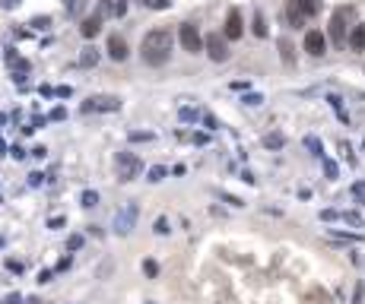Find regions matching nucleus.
Here are the masks:
<instances>
[{"mask_svg": "<svg viewBox=\"0 0 365 304\" xmlns=\"http://www.w3.org/2000/svg\"><path fill=\"white\" fill-rule=\"evenodd\" d=\"M264 146L280 149V146H283V137H280V133H267V137H264Z\"/></svg>", "mask_w": 365, "mask_h": 304, "instance_id": "nucleus-22", "label": "nucleus"}, {"mask_svg": "<svg viewBox=\"0 0 365 304\" xmlns=\"http://www.w3.org/2000/svg\"><path fill=\"white\" fill-rule=\"evenodd\" d=\"M80 203H83L86 209H93V206H99V194H96V190H83V197H80Z\"/></svg>", "mask_w": 365, "mask_h": 304, "instance_id": "nucleus-19", "label": "nucleus"}, {"mask_svg": "<svg viewBox=\"0 0 365 304\" xmlns=\"http://www.w3.org/2000/svg\"><path fill=\"white\" fill-rule=\"evenodd\" d=\"M115 168H118V178L121 181H134L137 175H140V159L137 156H131V152H118L115 156Z\"/></svg>", "mask_w": 365, "mask_h": 304, "instance_id": "nucleus-3", "label": "nucleus"}, {"mask_svg": "<svg viewBox=\"0 0 365 304\" xmlns=\"http://www.w3.org/2000/svg\"><path fill=\"white\" fill-rule=\"evenodd\" d=\"M150 304H153V301H150Z\"/></svg>", "mask_w": 365, "mask_h": 304, "instance_id": "nucleus-39", "label": "nucleus"}, {"mask_svg": "<svg viewBox=\"0 0 365 304\" xmlns=\"http://www.w3.org/2000/svg\"><path fill=\"white\" fill-rule=\"evenodd\" d=\"M45 181V175H39V171H32V175H29V187H39Z\"/></svg>", "mask_w": 365, "mask_h": 304, "instance_id": "nucleus-28", "label": "nucleus"}, {"mask_svg": "<svg viewBox=\"0 0 365 304\" xmlns=\"http://www.w3.org/2000/svg\"><path fill=\"white\" fill-rule=\"evenodd\" d=\"M353 194H356V197H365V184H356V187H353Z\"/></svg>", "mask_w": 365, "mask_h": 304, "instance_id": "nucleus-36", "label": "nucleus"}, {"mask_svg": "<svg viewBox=\"0 0 365 304\" xmlns=\"http://www.w3.org/2000/svg\"><path fill=\"white\" fill-rule=\"evenodd\" d=\"M99 61H102V51H99V48L86 45V48L80 51V67H86V70H89V67H96Z\"/></svg>", "mask_w": 365, "mask_h": 304, "instance_id": "nucleus-12", "label": "nucleus"}, {"mask_svg": "<svg viewBox=\"0 0 365 304\" xmlns=\"http://www.w3.org/2000/svg\"><path fill=\"white\" fill-rule=\"evenodd\" d=\"M305 51L312 54V57H321V54L327 51V38H324L318 29H312V32L305 35Z\"/></svg>", "mask_w": 365, "mask_h": 304, "instance_id": "nucleus-8", "label": "nucleus"}, {"mask_svg": "<svg viewBox=\"0 0 365 304\" xmlns=\"http://www.w3.org/2000/svg\"><path fill=\"white\" fill-rule=\"evenodd\" d=\"M127 51H131V45H127L124 35H112V38H108V54H112V61H124Z\"/></svg>", "mask_w": 365, "mask_h": 304, "instance_id": "nucleus-10", "label": "nucleus"}, {"mask_svg": "<svg viewBox=\"0 0 365 304\" xmlns=\"http://www.w3.org/2000/svg\"><path fill=\"white\" fill-rule=\"evenodd\" d=\"M32 26H35V29H48V16H39V19H32Z\"/></svg>", "mask_w": 365, "mask_h": 304, "instance_id": "nucleus-33", "label": "nucleus"}, {"mask_svg": "<svg viewBox=\"0 0 365 304\" xmlns=\"http://www.w3.org/2000/svg\"><path fill=\"white\" fill-rule=\"evenodd\" d=\"M80 32H83L86 38H96V35L102 32V16H89V19H83V23H80Z\"/></svg>", "mask_w": 365, "mask_h": 304, "instance_id": "nucleus-14", "label": "nucleus"}, {"mask_svg": "<svg viewBox=\"0 0 365 304\" xmlns=\"http://www.w3.org/2000/svg\"><path fill=\"white\" fill-rule=\"evenodd\" d=\"M0 247H4V238H0Z\"/></svg>", "mask_w": 365, "mask_h": 304, "instance_id": "nucleus-38", "label": "nucleus"}, {"mask_svg": "<svg viewBox=\"0 0 365 304\" xmlns=\"http://www.w3.org/2000/svg\"><path fill=\"white\" fill-rule=\"evenodd\" d=\"M194 118H197V111H194V108H185V111H181V121H188V124H191Z\"/></svg>", "mask_w": 365, "mask_h": 304, "instance_id": "nucleus-30", "label": "nucleus"}, {"mask_svg": "<svg viewBox=\"0 0 365 304\" xmlns=\"http://www.w3.org/2000/svg\"><path fill=\"white\" fill-rule=\"evenodd\" d=\"M83 247V235H70V241H67V251H80Z\"/></svg>", "mask_w": 365, "mask_h": 304, "instance_id": "nucleus-24", "label": "nucleus"}, {"mask_svg": "<svg viewBox=\"0 0 365 304\" xmlns=\"http://www.w3.org/2000/svg\"><path fill=\"white\" fill-rule=\"evenodd\" d=\"M156 137V133H150V130H131V143H150Z\"/></svg>", "mask_w": 365, "mask_h": 304, "instance_id": "nucleus-20", "label": "nucleus"}, {"mask_svg": "<svg viewBox=\"0 0 365 304\" xmlns=\"http://www.w3.org/2000/svg\"><path fill=\"white\" fill-rule=\"evenodd\" d=\"M280 54H283L286 64H296V54H292V42H289V38H280Z\"/></svg>", "mask_w": 365, "mask_h": 304, "instance_id": "nucleus-16", "label": "nucleus"}, {"mask_svg": "<svg viewBox=\"0 0 365 304\" xmlns=\"http://www.w3.org/2000/svg\"><path fill=\"white\" fill-rule=\"evenodd\" d=\"M143 273L150 276V279H156V276H159V263H156V260H143Z\"/></svg>", "mask_w": 365, "mask_h": 304, "instance_id": "nucleus-21", "label": "nucleus"}, {"mask_svg": "<svg viewBox=\"0 0 365 304\" xmlns=\"http://www.w3.org/2000/svg\"><path fill=\"white\" fill-rule=\"evenodd\" d=\"M178 42H181V48H185L188 54H200V51H204V35L197 32L194 23H181V29H178Z\"/></svg>", "mask_w": 365, "mask_h": 304, "instance_id": "nucleus-2", "label": "nucleus"}, {"mask_svg": "<svg viewBox=\"0 0 365 304\" xmlns=\"http://www.w3.org/2000/svg\"><path fill=\"white\" fill-rule=\"evenodd\" d=\"M242 32H245V26H242V13L239 10H229V16H226V38H232V42H235V38H242Z\"/></svg>", "mask_w": 365, "mask_h": 304, "instance_id": "nucleus-9", "label": "nucleus"}, {"mask_svg": "<svg viewBox=\"0 0 365 304\" xmlns=\"http://www.w3.org/2000/svg\"><path fill=\"white\" fill-rule=\"evenodd\" d=\"M254 35H258V38H267V23H264V16L261 13H254Z\"/></svg>", "mask_w": 365, "mask_h": 304, "instance_id": "nucleus-18", "label": "nucleus"}, {"mask_svg": "<svg viewBox=\"0 0 365 304\" xmlns=\"http://www.w3.org/2000/svg\"><path fill=\"white\" fill-rule=\"evenodd\" d=\"M64 118H67L64 108H54V111H51V121H64Z\"/></svg>", "mask_w": 365, "mask_h": 304, "instance_id": "nucleus-32", "label": "nucleus"}, {"mask_svg": "<svg viewBox=\"0 0 365 304\" xmlns=\"http://www.w3.org/2000/svg\"><path fill=\"white\" fill-rule=\"evenodd\" d=\"M153 228H156V235H169V222H166V219H156Z\"/></svg>", "mask_w": 365, "mask_h": 304, "instance_id": "nucleus-27", "label": "nucleus"}, {"mask_svg": "<svg viewBox=\"0 0 365 304\" xmlns=\"http://www.w3.org/2000/svg\"><path fill=\"white\" fill-rule=\"evenodd\" d=\"M137 216H140V206H137V203H124V206L118 209V216H115V232H118V235H127V232L137 225Z\"/></svg>", "mask_w": 365, "mask_h": 304, "instance_id": "nucleus-5", "label": "nucleus"}, {"mask_svg": "<svg viewBox=\"0 0 365 304\" xmlns=\"http://www.w3.org/2000/svg\"><path fill=\"white\" fill-rule=\"evenodd\" d=\"M350 48H353V51H365V26H353V32H350Z\"/></svg>", "mask_w": 365, "mask_h": 304, "instance_id": "nucleus-15", "label": "nucleus"}, {"mask_svg": "<svg viewBox=\"0 0 365 304\" xmlns=\"http://www.w3.org/2000/svg\"><path fill=\"white\" fill-rule=\"evenodd\" d=\"M29 70H32V67H29V61H23V57H16V61L10 64V73H13V80L20 83V86L26 83V76H29Z\"/></svg>", "mask_w": 365, "mask_h": 304, "instance_id": "nucleus-13", "label": "nucleus"}, {"mask_svg": "<svg viewBox=\"0 0 365 304\" xmlns=\"http://www.w3.org/2000/svg\"><path fill=\"white\" fill-rule=\"evenodd\" d=\"M16 57H20V54H16V48H7V54H4V61H7V67L16 61Z\"/></svg>", "mask_w": 365, "mask_h": 304, "instance_id": "nucleus-31", "label": "nucleus"}, {"mask_svg": "<svg viewBox=\"0 0 365 304\" xmlns=\"http://www.w3.org/2000/svg\"><path fill=\"white\" fill-rule=\"evenodd\" d=\"M143 7H150V10H169L172 0H143Z\"/></svg>", "mask_w": 365, "mask_h": 304, "instance_id": "nucleus-23", "label": "nucleus"}, {"mask_svg": "<svg viewBox=\"0 0 365 304\" xmlns=\"http://www.w3.org/2000/svg\"><path fill=\"white\" fill-rule=\"evenodd\" d=\"M54 95H58V99H67L70 89H67V86H58V89H54Z\"/></svg>", "mask_w": 365, "mask_h": 304, "instance_id": "nucleus-35", "label": "nucleus"}, {"mask_svg": "<svg viewBox=\"0 0 365 304\" xmlns=\"http://www.w3.org/2000/svg\"><path fill=\"white\" fill-rule=\"evenodd\" d=\"M0 7H4V10H16V7H20V0H0Z\"/></svg>", "mask_w": 365, "mask_h": 304, "instance_id": "nucleus-34", "label": "nucleus"}, {"mask_svg": "<svg viewBox=\"0 0 365 304\" xmlns=\"http://www.w3.org/2000/svg\"><path fill=\"white\" fill-rule=\"evenodd\" d=\"M353 16L350 7H340L334 10V19H331V38H334V45H346V19Z\"/></svg>", "mask_w": 365, "mask_h": 304, "instance_id": "nucleus-6", "label": "nucleus"}, {"mask_svg": "<svg viewBox=\"0 0 365 304\" xmlns=\"http://www.w3.org/2000/svg\"><path fill=\"white\" fill-rule=\"evenodd\" d=\"M4 124H7V118H4V114H0V127H4Z\"/></svg>", "mask_w": 365, "mask_h": 304, "instance_id": "nucleus-37", "label": "nucleus"}, {"mask_svg": "<svg viewBox=\"0 0 365 304\" xmlns=\"http://www.w3.org/2000/svg\"><path fill=\"white\" fill-rule=\"evenodd\" d=\"M112 13H115V16H124V13H127V0H115Z\"/></svg>", "mask_w": 365, "mask_h": 304, "instance_id": "nucleus-26", "label": "nucleus"}, {"mask_svg": "<svg viewBox=\"0 0 365 304\" xmlns=\"http://www.w3.org/2000/svg\"><path fill=\"white\" fill-rule=\"evenodd\" d=\"M286 19H289V26H296V29L305 26V13L299 7V0H289V4H286Z\"/></svg>", "mask_w": 365, "mask_h": 304, "instance_id": "nucleus-11", "label": "nucleus"}, {"mask_svg": "<svg viewBox=\"0 0 365 304\" xmlns=\"http://www.w3.org/2000/svg\"><path fill=\"white\" fill-rule=\"evenodd\" d=\"M140 54H143V64L162 67V64L172 57V32H169V29H153V32H146L143 45H140Z\"/></svg>", "mask_w": 365, "mask_h": 304, "instance_id": "nucleus-1", "label": "nucleus"}, {"mask_svg": "<svg viewBox=\"0 0 365 304\" xmlns=\"http://www.w3.org/2000/svg\"><path fill=\"white\" fill-rule=\"evenodd\" d=\"M305 146H308V149H315V156H321V143H318L315 137H308V140H305Z\"/></svg>", "mask_w": 365, "mask_h": 304, "instance_id": "nucleus-29", "label": "nucleus"}, {"mask_svg": "<svg viewBox=\"0 0 365 304\" xmlns=\"http://www.w3.org/2000/svg\"><path fill=\"white\" fill-rule=\"evenodd\" d=\"M204 48H207V54L213 57L216 64H223V61H229V45H226V35H207L204 38Z\"/></svg>", "mask_w": 365, "mask_h": 304, "instance_id": "nucleus-7", "label": "nucleus"}, {"mask_svg": "<svg viewBox=\"0 0 365 304\" xmlns=\"http://www.w3.org/2000/svg\"><path fill=\"white\" fill-rule=\"evenodd\" d=\"M162 178H166V168H162V165H153V168H150V181H162Z\"/></svg>", "mask_w": 365, "mask_h": 304, "instance_id": "nucleus-25", "label": "nucleus"}, {"mask_svg": "<svg viewBox=\"0 0 365 304\" xmlns=\"http://www.w3.org/2000/svg\"><path fill=\"white\" fill-rule=\"evenodd\" d=\"M299 7H302V13H305V19H308V16H315V13L321 10V0H299Z\"/></svg>", "mask_w": 365, "mask_h": 304, "instance_id": "nucleus-17", "label": "nucleus"}, {"mask_svg": "<svg viewBox=\"0 0 365 304\" xmlns=\"http://www.w3.org/2000/svg\"><path fill=\"white\" fill-rule=\"evenodd\" d=\"M121 108V99L118 95H93V99H86L80 105L83 114H96V111H118Z\"/></svg>", "mask_w": 365, "mask_h": 304, "instance_id": "nucleus-4", "label": "nucleus"}]
</instances>
